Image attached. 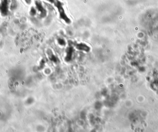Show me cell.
<instances>
[{
	"label": "cell",
	"instance_id": "obj_1",
	"mask_svg": "<svg viewBox=\"0 0 158 132\" xmlns=\"http://www.w3.org/2000/svg\"><path fill=\"white\" fill-rule=\"evenodd\" d=\"M49 2H52L58 9V11L60 13V17L61 18L65 20L66 22H69V19L67 17L65 14L64 10L62 6V4L58 0H48Z\"/></svg>",
	"mask_w": 158,
	"mask_h": 132
},
{
	"label": "cell",
	"instance_id": "obj_2",
	"mask_svg": "<svg viewBox=\"0 0 158 132\" xmlns=\"http://www.w3.org/2000/svg\"><path fill=\"white\" fill-rule=\"evenodd\" d=\"M25 2L28 4H30L31 2V0H25Z\"/></svg>",
	"mask_w": 158,
	"mask_h": 132
}]
</instances>
